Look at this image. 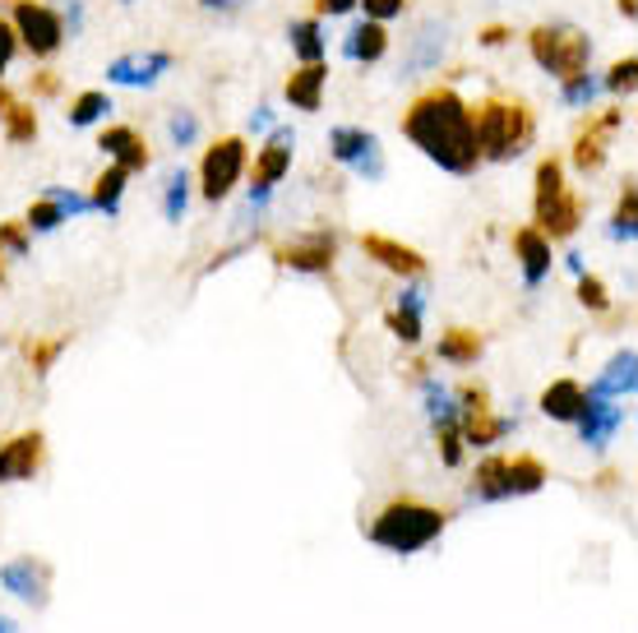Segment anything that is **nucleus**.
I'll list each match as a JSON object with an SVG mask.
<instances>
[{
    "mask_svg": "<svg viewBox=\"0 0 638 633\" xmlns=\"http://www.w3.org/2000/svg\"><path fill=\"white\" fill-rule=\"evenodd\" d=\"M98 148L111 157L116 167H126L130 176L148 167V144H144V135L135 130V125H107V130L98 135Z\"/></svg>",
    "mask_w": 638,
    "mask_h": 633,
    "instance_id": "16",
    "label": "nucleus"
},
{
    "mask_svg": "<svg viewBox=\"0 0 638 633\" xmlns=\"http://www.w3.org/2000/svg\"><path fill=\"white\" fill-rule=\"evenodd\" d=\"M10 103H14V98H10V88H6V84H0V116H6V111H10Z\"/></svg>",
    "mask_w": 638,
    "mask_h": 633,
    "instance_id": "54",
    "label": "nucleus"
},
{
    "mask_svg": "<svg viewBox=\"0 0 638 633\" xmlns=\"http://www.w3.org/2000/svg\"><path fill=\"white\" fill-rule=\"evenodd\" d=\"M167 130H171V144H176V148H190V144L199 139V120H195V111H171Z\"/></svg>",
    "mask_w": 638,
    "mask_h": 633,
    "instance_id": "42",
    "label": "nucleus"
},
{
    "mask_svg": "<svg viewBox=\"0 0 638 633\" xmlns=\"http://www.w3.org/2000/svg\"><path fill=\"white\" fill-rule=\"evenodd\" d=\"M537 213V232L546 236V241H569L573 232H579L583 227V199L579 195H573V189H560V195L551 199V204H541V208H532Z\"/></svg>",
    "mask_w": 638,
    "mask_h": 633,
    "instance_id": "14",
    "label": "nucleus"
},
{
    "mask_svg": "<svg viewBox=\"0 0 638 633\" xmlns=\"http://www.w3.org/2000/svg\"><path fill=\"white\" fill-rule=\"evenodd\" d=\"M459 430H463V445L472 449H491L513 430L509 417H495V411H481V417H459Z\"/></svg>",
    "mask_w": 638,
    "mask_h": 633,
    "instance_id": "28",
    "label": "nucleus"
},
{
    "mask_svg": "<svg viewBox=\"0 0 638 633\" xmlns=\"http://www.w3.org/2000/svg\"><path fill=\"white\" fill-rule=\"evenodd\" d=\"M616 10H620L625 19H634V0H616Z\"/></svg>",
    "mask_w": 638,
    "mask_h": 633,
    "instance_id": "55",
    "label": "nucleus"
},
{
    "mask_svg": "<svg viewBox=\"0 0 638 633\" xmlns=\"http://www.w3.org/2000/svg\"><path fill=\"white\" fill-rule=\"evenodd\" d=\"M66 347H70V338H56V342H23V352H28V361H33V374H47L51 361L66 352Z\"/></svg>",
    "mask_w": 638,
    "mask_h": 633,
    "instance_id": "38",
    "label": "nucleus"
},
{
    "mask_svg": "<svg viewBox=\"0 0 638 633\" xmlns=\"http://www.w3.org/2000/svg\"><path fill=\"white\" fill-rule=\"evenodd\" d=\"M532 208H541V204H551L556 195H560V189H569L565 185V163H560V157L551 153V157H541V163H537V176H532Z\"/></svg>",
    "mask_w": 638,
    "mask_h": 633,
    "instance_id": "30",
    "label": "nucleus"
},
{
    "mask_svg": "<svg viewBox=\"0 0 638 633\" xmlns=\"http://www.w3.org/2000/svg\"><path fill=\"white\" fill-rule=\"evenodd\" d=\"M638 75V56H620L616 60V66L611 70H606V79H601V88H611V92H620V98H629V92H634V79Z\"/></svg>",
    "mask_w": 638,
    "mask_h": 633,
    "instance_id": "37",
    "label": "nucleus"
},
{
    "mask_svg": "<svg viewBox=\"0 0 638 633\" xmlns=\"http://www.w3.org/2000/svg\"><path fill=\"white\" fill-rule=\"evenodd\" d=\"M324 84H328V66L324 60H315V66H296L292 75H287V103L296 107V111H320L324 107Z\"/></svg>",
    "mask_w": 638,
    "mask_h": 633,
    "instance_id": "19",
    "label": "nucleus"
},
{
    "mask_svg": "<svg viewBox=\"0 0 638 633\" xmlns=\"http://www.w3.org/2000/svg\"><path fill=\"white\" fill-rule=\"evenodd\" d=\"M0 120H6V139L10 144H33L38 139V111L28 103H10V111Z\"/></svg>",
    "mask_w": 638,
    "mask_h": 633,
    "instance_id": "34",
    "label": "nucleus"
},
{
    "mask_svg": "<svg viewBox=\"0 0 638 633\" xmlns=\"http://www.w3.org/2000/svg\"><path fill=\"white\" fill-rule=\"evenodd\" d=\"M481 352H485V338L477 329H449L440 333V347H435V357L449 366H477Z\"/></svg>",
    "mask_w": 638,
    "mask_h": 633,
    "instance_id": "27",
    "label": "nucleus"
},
{
    "mask_svg": "<svg viewBox=\"0 0 638 633\" xmlns=\"http://www.w3.org/2000/svg\"><path fill=\"white\" fill-rule=\"evenodd\" d=\"M421 310H425V292L421 288H403V296H399V310H389V333L399 338V342H408V347H416L421 342Z\"/></svg>",
    "mask_w": 638,
    "mask_h": 633,
    "instance_id": "25",
    "label": "nucleus"
},
{
    "mask_svg": "<svg viewBox=\"0 0 638 633\" xmlns=\"http://www.w3.org/2000/svg\"><path fill=\"white\" fill-rule=\"evenodd\" d=\"M343 51H347V60H356V66H375V60H384V51H389V28L375 19H361L343 38Z\"/></svg>",
    "mask_w": 638,
    "mask_h": 633,
    "instance_id": "22",
    "label": "nucleus"
},
{
    "mask_svg": "<svg viewBox=\"0 0 638 633\" xmlns=\"http://www.w3.org/2000/svg\"><path fill=\"white\" fill-rule=\"evenodd\" d=\"M444 42H449V28L444 23H421L416 38H412V51L403 60L408 75H421V70H440V56H444Z\"/></svg>",
    "mask_w": 638,
    "mask_h": 633,
    "instance_id": "21",
    "label": "nucleus"
},
{
    "mask_svg": "<svg viewBox=\"0 0 638 633\" xmlns=\"http://www.w3.org/2000/svg\"><path fill=\"white\" fill-rule=\"evenodd\" d=\"M634 366H638V357H634V347H625V352H616L611 357V366H606V374L597 379V384L588 389L592 398H629L634 393V384H638V374H634Z\"/></svg>",
    "mask_w": 638,
    "mask_h": 633,
    "instance_id": "24",
    "label": "nucleus"
},
{
    "mask_svg": "<svg viewBox=\"0 0 638 633\" xmlns=\"http://www.w3.org/2000/svg\"><path fill=\"white\" fill-rule=\"evenodd\" d=\"M292 144H296V130L292 125H278V130L268 135V144L255 153V172H251V208H264L273 185H278L287 172H292Z\"/></svg>",
    "mask_w": 638,
    "mask_h": 633,
    "instance_id": "8",
    "label": "nucleus"
},
{
    "mask_svg": "<svg viewBox=\"0 0 638 633\" xmlns=\"http://www.w3.org/2000/svg\"><path fill=\"white\" fill-rule=\"evenodd\" d=\"M625 125V111H606L597 120H588L579 139H573V167H579L583 176H597L606 167V148H611V135Z\"/></svg>",
    "mask_w": 638,
    "mask_h": 633,
    "instance_id": "13",
    "label": "nucleus"
},
{
    "mask_svg": "<svg viewBox=\"0 0 638 633\" xmlns=\"http://www.w3.org/2000/svg\"><path fill=\"white\" fill-rule=\"evenodd\" d=\"M246 167H251L246 139H241V135L213 139V144L204 148V157H199V195H204L208 204H223L232 189H236V181L246 176Z\"/></svg>",
    "mask_w": 638,
    "mask_h": 633,
    "instance_id": "6",
    "label": "nucleus"
},
{
    "mask_svg": "<svg viewBox=\"0 0 638 633\" xmlns=\"http://www.w3.org/2000/svg\"><path fill=\"white\" fill-rule=\"evenodd\" d=\"M204 10H218V14H232V10H241L246 6V0H199Z\"/></svg>",
    "mask_w": 638,
    "mask_h": 633,
    "instance_id": "51",
    "label": "nucleus"
},
{
    "mask_svg": "<svg viewBox=\"0 0 638 633\" xmlns=\"http://www.w3.org/2000/svg\"><path fill=\"white\" fill-rule=\"evenodd\" d=\"M328 153H333V163L352 167L356 176H366V181H380V176H384L380 139H375L371 130H361V125H338V130L328 135Z\"/></svg>",
    "mask_w": 638,
    "mask_h": 633,
    "instance_id": "9",
    "label": "nucleus"
},
{
    "mask_svg": "<svg viewBox=\"0 0 638 633\" xmlns=\"http://www.w3.org/2000/svg\"><path fill=\"white\" fill-rule=\"evenodd\" d=\"M583 402H588V389L579 384V379H556V384H546V393H541V411L551 421H560V426L579 421Z\"/></svg>",
    "mask_w": 638,
    "mask_h": 633,
    "instance_id": "20",
    "label": "nucleus"
},
{
    "mask_svg": "<svg viewBox=\"0 0 638 633\" xmlns=\"http://www.w3.org/2000/svg\"><path fill=\"white\" fill-rule=\"evenodd\" d=\"M528 51L551 79H573L592 66V38L569 23H537L528 33Z\"/></svg>",
    "mask_w": 638,
    "mask_h": 633,
    "instance_id": "4",
    "label": "nucleus"
},
{
    "mask_svg": "<svg viewBox=\"0 0 638 633\" xmlns=\"http://www.w3.org/2000/svg\"><path fill=\"white\" fill-rule=\"evenodd\" d=\"M0 250H10V255H28V227L23 223H0Z\"/></svg>",
    "mask_w": 638,
    "mask_h": 633,
    "instance_id": "44",
    "label": "nucleus"
},
{
    "mask_svg": "<svg viewBox=\"0 0 638 633\" xmlns=\"http://www.w3.org/2000/svg\"><path fill=\"white\" fill-rule=\"evenodd\" d=\"M0 277H6V273H0Z\"/></svg>",
    "mask_w": 638,
    "mask_h": 633,
    "instance_id": "58",
    "label": "nucleus"
},
{
    "mask_svg": "<svg viewBox=\"0 0 638 633\" xmlns=\"http://www.w3.org/2000/svg\"><path fill=\"white\" fill-rule=\"evenodd\" d=\"M453 402H459V417H481V411H491V389H485V384H463Z\"/></svg>",
    "mask_w": 638,
    "mask_h": 633,
    "instance_id": "40",
    "label": "nucleus"
},
{
    "mask_svg": "<svg viewBox=\"0 0 638 633\" xmlns=\"http://www.w3.org/2000/svg\"><path fill=\"white\" fill-rule=\"evenodd\" d=\"M186 204H190V176L176 167L163 181V213H167V223H180V217H186Z\"/></svg>",
    "mask_w": 638,
    "mask_h": 633,
    "instance_id": "32",
    "label": "nucleus"
},
{
    "mask_svg": "<svg viewBox=\"0 0 638 633\" xmlns=\"http://www.w3.org/2000/svg\"><path fill=\"white\" fill-rule=\"evenodd\" d=\"M107 111H111V98H107V92H102V88H88V92H79V98L70 103L66 120L75 125V130H88V125H98Z\"/></svg>",
    "mask_w": 638,
    "mask_h": 633,
    "instance_id": "31",
    "label": "nucleus"
},
{
    "mask_svg": "<svg viewBox=\"0 0 638 633\" xmlns=\"http://www.w3.org/2000/svg\"><path fill=\"white\" fill-rule=\"evenodd\" d=\"M126 181H130V172L111 163V167H107V172L94 181V195H88V204H94L98 213H107V217H111V213L120 208V195H126Z\"/></svg>",
    "mask_w": 638,
    "mask_h": 633,
    "instance_id": "29",
    "label": "nucleus"
},
{
    "mask_svg": "<svg viewBox=\"0 0 638 633\" xmlns=\"http://www.w3.org/2000/svg\"><path fill=\"white\" fill-rule=\"evenodd\" d=\"M546 481V462L532 458V454H513V458H485L472 477V495L495 504V499H523V495H537Z\"/></svg>",
    "mask_w": 638,
    "mask_h": 633,
    "instance_id": "5",
    "label": "nucleus"
},
{
    "mask_svg": "<svg viewBox=\"0 0 638 633\" xmlns=\"http://www.w3.org/2000/svg\"><path fill=\"white\" fill-rule=\"evenodd\" d=\"M176 70V56L171 51H130V56H116L107 66V79L120 88H154L163 75Z\"/></svg>",
    "mask_w": 638,
    "mask_h": 633,
    "instance_id": "12",
    "label": "nucleus"
},
{
    "mask_svg": "<svg viewBox=\"0 0 638 633\" xmlns=\"http://www.w3.org/2000/svg\"><path fill=\"white\" fill-rule=\"evenodd\" d=\"M435 439H440L444 467H459L463 462V430H459V421H453V426H435Z\"/></svg>",
    "mask_w": 638,
    "mask_h": 633,
    "instance_id": "39",
    "label": "nucleus"
},
{
    "mask_svg": "<svg viewBox=\"0 0 638 633\" xmlns=\"http://www.w3.org/2000/svg\"><path fill=\"white\" fill-rule=\"evenodd\" d=\"M356 10V0H315V19H343Z\"/></svg>",
    "mask_w": 638,
    "mask_h": 633,
    "instance_id": "47",
    "label": "nucleus"
},
{
    "mask_svg": "<svg viewBox=\"0 0 638 633\" xmlns=\"http://www.w3.org/2000/svg\"><path fill=\"white\" fill-rule=\"evenodd\" d=\"M0 633H14V624H10L6 615H0Z\"/></svg>",
    "mask_w": 638,
    "mask_h": 633,
    "instance_id": "56",
    "label": "nucleus"
},
{
    "mask_svg": "<svg viewBox=\"0 0 638 633\" xmlns=\"http://www.w3.org/2000/svg\"><path fill=\"white\" fill-rule=\"evenodd\" d=\"M513 255H519L528 288H541L546 273H551V241H546L537 227H519L513 232Z\"/></svg>",
    "mask_w": 638,
    "mask_h": 633,
    "instance_id": "18",
    "label": "nucleus"
},
{
    "mask_svg": "<svg viewBox=\"0 0 638 633\" xmlns=\"http://www.w3.org/2000/svg\"><path fill=\"white\" fill-rule=\"evenodd\" d=\"M579 301H583L592 314L611 310V296H606V282H601V277H592V273H579Z\"/></svg>",
    "mask_w": 638,
    "mask_h": 633,
    "instance_id": "41",
    "label": "nucleus"
},
{
    "mask_svg": "<svg viewBox=\"0 0 638 633\" xmlns=\"http://www.w3.org/2000/svg\"><path fill=\"white\" fill-rule=\"evenodd\" d=\"M0 583H6V592L33 601V606L47 601V568H38L33 559H10L6 568H0Z\"/></svg>",
    "mask_w": 638,
    "mask_h": 633,
    "instance_id": "23",
    "label": "nucleus"
},
{
    "mask_svg": "<svg viewBox=\"0 0 638 633\" xmlns=\"http://www.w3.org/2000/svg\"><path fill=\"white\" fill-rule=\"evenodd\" d=\"M10 23L19 47H28L33 60H51L60 47H66V23H60V10L42 6V0H10Z\"/></svg>",
    "mask_w": 638,
    "mask_h": 633,
    "instance_id": "7",
    "label": "nucleus"
},
{
    "mask_svg": "<svg viewBox=\"0 0 638 633\" xmlns=\"http://www.w3.org/2000/svg\"><path fill=\"white\" fill-rule=\"evenodd\" d=\"M403 135L412 148H421V157H431L449 176H472L481 167L472 107L449 84H435L421 98H412V107L403 111Z\"/></svg>",
    "mask_w": 638,
    "mask_h": 633,
    "instance_id": "1",
    "label": "nucleus"
},
{
    "mask_svg": "<svg viewBox=\"0 0 638 633\" xmlns=\"http://www.w3.org/2000/svg\"><path fill=\"white\" fill-rule=\"evenodd\" d=\"M565 264H569V273H573V277H579V273H588V269H583V255H569Z\"/></svg>",
    "mask_w": 638,
    "mask_h": 633,
    "instance_id": "53",
    "label": "nucleus"
},
{
    "mask_svg": "<svg viewBox=\"0 0 638 633\" xmlns=\"http://www.w3.org/2000/svg\"><path fill=\"white\" fill-rule=\"evenodd\" d=\"M361 250H366V260H375L380 269L399 273V277H421V273H425V255H421V250L393 241V236L366 232V236H361Z\"/></svg>",
    "mask_w": 638,
    "mask_h": 633,
    "instance_id": "15",
    "label": "nucleus"
},
{
    "mask_svg": "<svg viewBox=\"0 0 638 633\" xmlns=\"http://www.w3.org/2000/svg\"><path fill=\"white\" fill-rule=\"evenodd\" d=\"M597 88H601V79H597L592 70L573 75V79H560V103H565V107H588V103L597 98Z\"/></svg>",
    "mask_w": 638,
    "mask_h": 633,
    "instance_id": "35",
    "label": "nucleus"
},
{
    "mask_svg": "<svg viewBox=\"0 0 638 633\" xmlns=\"http://www.w3.org/2000/svg\"><path fill=\"white\" fill-rule=\"evenodd\" d=\"M60 23L70 28V38H79V28H84V6H79V0H70L66 14H60Z\"/></svg>",
    "mask_w": 638,
    "mask_h": 633,
    "instance_id": "49",
    "label": "nucleus"
},
{
    "mask_svg": "<svg viewBox=\"0 0 638 633\" xmlns=\"http://www.w3.org/2000/svg\"><path fill=\"white\" fill-rule=\"evenodd\" d=\"M449 527V514L421 499H389L384 509L371 518V542L389 555H416L435 546Z\"/></svg>",
    "mask_w": 638,
    "mask_h": 633,
    "instance_id": "3",
    "label": "nucleus"
},
{
    "mask_svg": "<svg viewBox=\"0 0 638 633\" xmlns=\"http://www.w3.org/2000/svg\"><path fill=\"white\" fill-rule=\"evenodd\" d=\"M361 10H366V19H375V23H389V19H399L403 10H408V0H356Z\"/></svg>",
    "mask_w": 638,
    "mask_h": 633,
    "instance_id": "43",
    "label": "nucleus"
},
{
    "mask_svg": "<svg viewBox=\"0 0 638 633\" xmlns=\"http://www.w3.org/2000/svg\"><path fill=\"white\" fill-rule=\"evenodd\" d=\"M47 458V439L42 430H23L14 439L0 445V486H19V481H33L42 471Z\"/></svg>",
    "mask_w": 638,
    "mask_h": 633,
    "instance_id": "11",
    "label": "nucleus"
},
{
    "mask_svg": "<svg viewBox=\"0 0 638 633\" xmlns=\"http://www.w3.org/2000/svg\"><path fill=\"white\" fill-rule=\"evenodd\" d=\"M273 260L292 273H311V277H324L333 273V260H338V236L333 232H311L306 241H292V245H278L273 250Z\"/></svg>",
    "mask_w": 638,
    "mask_h": 633,
    "instance_id": "10",
    "label": "nucleus"
},
{
    "mask_svg": "<svg viewBox=\"0 0 638 633\" xmlns=\"http://www.w3.org/2000/svg\"><path fill=\"white\" fill-rule=\"evenodd\" d=\"M120 6H135V0H120Z\"/></svg>",
    "mask_w": 638,
    "mask_h": 633,
    "instance_id": "57",
    "label": "nucleus"
},
{
    "mask_svg": "<svg viewBox=\"0 0 638 633\" xmlns=\"http://www.w3.org/2000/svg\"><path fill=\"white\" fill-rule=\"evenodd\" d=\"M251 130L259 135V130H273V107H255L251 111Z\"/></svg>",
    "mask_w": 638,
    "mask_h": 633,
    "instance_id": "50",
    "label": "nucleus"
},
{
    "mask_svg": "<svg viewBox=\"0 0 638 633\" xmlns=\"http://www.w3.org/2000/svg\"><path fill=\"white\" fill-rule=\"evenodd\" d=\"M472 130H477L481 163H513L537 139V116L519 98H485L472 111Z\"/></svg>",
    "mask_w": 638,
    "mask_h": 633,
    "instance_id": "2",
    "label": "nucleus"
},
{
    "mask_svg": "<svg viewBox=\"0 0 638 633\" xmlns=\"http://www.w3.org/2000/svg\"><path fill=\"white\" fill-rule=\"evenodd\" d=\"M620 421H625V411L611 402V398H592L588 393V402H583V411H579V435H583V445H592V449H601L606 439H611L616 430H620Z\"/></svg>",
    "mask_w": 638,
    "mask_h": 633,
    "instance_id": "17",
    "label": "nucleus"
},
{
    "mask_svg": "<svg viewBox=\"0 0 638 633\" xmlns=\"http://www.w3.org/2000/svg\"><path fill=\"white\" fill-rule=\"evenodd\" d=\"M19 51V38H14V23L10 19H0V79L10 75V60Z\"/></svg>",
    "mask_w": 638,
    "mask_h": 633,
    "instance_id": "46",
    "label": "nucleus"
},
{
    "mask_svg": "<svg viewBox=\"0 0 638 633\" xmlns=\"http://www.w3.org/2000/svg\"><path fill=\"white\" fill-rule=\"evenodd\" d=\"M509 38H513V33H509L504 23H491V28H481V38H477V42H481V47H504Z\"/></svg>",
    "mask_w": 638,
    "mask_h": 633,
    "instance_id": "48",
    "label": "nucleus"
},
{
    "mask_svg": "<svg viewBox=\"0 0 638 633\" xmlns=\"http://www.w3.org/2000/svg\"><path fill=\"white\" fill-rule=\"evenodd\" d=\"M47 199L66 208V217H70V213H88V208H94V204H88V195H75V189H60V185H51V189H47Z\"/></svg>",
    "mask_w": 638,
    "mask_h": 633,
    "instance_id": "45",
    "label": "nucleus"
},
{
    "mask_svg": "<svg viewBox=\"0 0 638 633\" xmlns=\"http://www.w3.org/2000/svg\"><path fill=\"white\" fill-rule=\"evenodd\" d=\"M634 232H638V185H634V176L625 181V195H620V204H616V217H611V236L616 241H634Z\"/></svg>",
    "mask_w": 638,
    "mask_h": 633,
    "instance_id": "33",
    "label": "nucleus"
},
{
    "mask_svg": "<svg viewBox=\"0 0 638 633\" xmlns=\"http://www.w3.org/2000/svg\"><path fill=\"white\" fill-rule=\"evenodd\" d=\"M56 88H60V84H56V75H51V70H47V75H38V92H56Z\"/></svg>",
    "mask_w": 638,
    "mask_h": 633,
    "instance_id": "52",
    "label": "nucleus"
},
{
    "mask_svg": "<svg viewBox=\"0 0 638 633\" xmlns=\"http://www.w3.org/2000/svg\"><path fill=\"white\" fill-rule=\"evenodd\" d=\"M287 42H292V56L301 60V66H315V60H324V56H328L324 28H320V19H315V14H311V19L287 23Z\"/></svg>",
    "mask_w": 638,
    "mask_h": 633,
    "instance_id": "26",
    "label": "nucleus"
},
{
    "mask_svg": "<svg viewBox=\"0 0 638 633\" xmlns=\"http://www.w3.org/2000/svg\"><path fill=\"white\" fill-rule=\"evenodd\" d=\"M60 223H70V217H66V208L51 204V199H38L33 208H28V217H23L28 232H56Z\"/></svg>",
    "mask_w": 638,
    "mask_h": 633,
    "instance_id": "36",
    "label": "nucleus"
}]
</instances>
